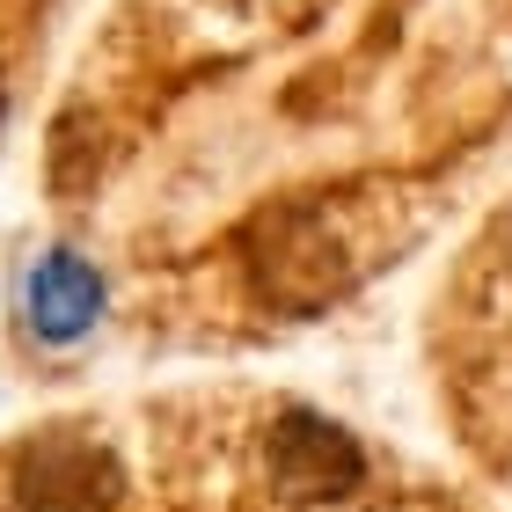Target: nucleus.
<instances>
[{
  "instance_id": "obj_3",
  "label": "nucleus",
  "mask_w": 512,
  "mask_h": 512,
  "mask_svg": "<svg viewBox=\"0 0 512 512\" xmlns=\"http://www.w3.org/2000/svg\"><path fill=\"white\" fill-rule=\"evenodd\" d=\"M264 476L286 505H330V498H352L366 483V454L337 417L278 410L271 432H264Z\"/></svg>"
},
{
  "instance_id": "obj_2",
  "label": "nucleus",
  "mask_w": 512,
  "mask_h": 512,
  "mask_svg": "<svg viewBox=\"0 0 512 512\" xmlns=\"http://www.w3.org/2000/svg\"><path fill=\"white\" fill-rule=\"evenodd\" d=\"M118 461L110 447H96L88 432L59 425V432H37L8 454V498L15 512H110L118 505Z\"/></svg>"
},
{
  "instance_id": "obj_1",
  "label": "nucleus",
  "mask_w": 512,
  "mask_h": 512,
  "mask_svg": "<svg viewBox=\"0 0 512 512\" xmlns=\"http://www.w3.org/2000/svg\"><path fill=\"white\" fill-rule=\"evenodd\" d=\"M366 213H374V198H352V191H308L256 213L242 235L256 293L286 315H315L344 300L395 249L388 235H366Z\"/></svg>"
},
{
  "instance_id": "obj_4",
  "label": "nucleus",
  "mask_w": 512,
  "mask_h": 512,
  "mask_svg": "<svg viewBox=\"0 0 512 512\" xmlns=\"http://www.w3.org/2000/svg\"><path fill=\"white\" fill-rule=\"evenodd\" d=\"M96 315H103V278L88 256L74 249H52V256H37L30 278H22V322L44 337V344H74L96 330Z\"/></svg>"
}]
</instances>
